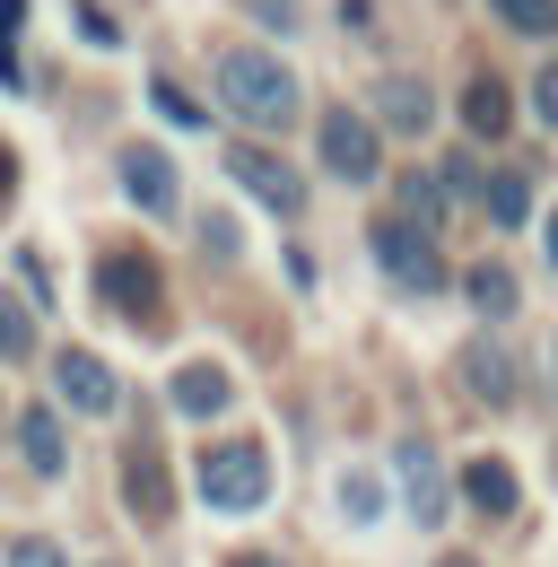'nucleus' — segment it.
<instances>
[{"label":"nucleus","instance_id":"obj_8","mask_svg":"<svg viewBox=\"0 0 558 567\" xmlns=\"http://www.w3.org/2000/svg\"><path fill=\"white\" fill-rule=\"evenodd\" d=\"M123 193H132L148 218H166V210H175V157L148 148V141H132V148H123Z\"/></svg>","mask_w":558,"mask_h":567},{"label":"nucleus","instance_id":"obj_3","mask_svg":"<svg viewBox=\"0 0 558 567\" xmlns=\"http://www.w3.org/2000/svg\"><path fill=\"white\" fill-rule=\"evenodd\" d=\"M375 262H384V280L402 288V297H436V288H445V254H436V236L411 227V218H384V227H375Z\"/></svg>","mask_w":558,"mask_h":567},{"label":"nucleus","instance_id":"obj_29","mask_svg":"<svg viewBox=\"0 0 558 567\" xmlns=\"http://www.w3.org/2000/svg\"><path fill=\"white\" fill-rule=\"evenodd\" d=\"M18 18H27V0H0V35H9V27H18Z\"/></svg>","mask_w":558,"mask_h":567},{"label":"nucleus","instance_id":"obj_25","mask_svg":"<svg viewBox=\"0 0 558 567\" xmlns=\"http://www.w3.org/2000/svg\"><path fill=\"white\" fill-rule=\"evenodd\" d=\"M157 114H166V123H202V105H193L184 87H157Z\"/></svg>","mask_w":558,"mask_h":567},{"label":"nucleus","instance_id":"obj_4","mask_svg":"<svg viewBox=\"0 0 558 567\" xmlns=\"http://www.w3.org/2000/svg\"><path fill=\"white\" fill-rule=\"evenodd\" d=\"M314 141H323V166H332L341 184H375V175H384V141H375V123L349 114V105H332V114L314 123Z\"/></svg>","mask_w":558,"mask_h":567},{"label":"nucleus","instance_id":"obj_15","mask_svg":"<svg viewBox=\"0 0 558 567\" xmlns=\"http://www.w3.org/2000/svg\"><path fill=\"white\" fill-rule=\"evenodd\" d=\"M480 210L497 218V227H524V218H533V184H524L515 166H488L480 175Z\"/></svg>","mask_w":558,"mask_h":567},{"label":"nucleus","instance_id":"obj_28","mask_svg":"<svg viewBox=\"0 0 558 567\" xmlns=\"http://www.w3.org/2000/svg\"><path fill=\"white\" fill-rule=\"evenodd\" d=\"M227 567H279V559H271V550H236Z\"/></svg>","mask_w":558,"mask_h":567},{"label":"nucleus","instance_id":"obj_10","mask_svg":"<svg viewBox=\"0 0 558 567\" xmlns=\"http://www.w3.org/2000/svg\"><path fill=\"white\" fill-rule=\"evenodd\" d=\"M375 123H384V132H427V123H436V96H427V79H411V71L375 79Z\"/></svg>","mask_w":558,"mask_h":567},{"label":"nucleus","instance_id":"obj_16","mask_svg":"<svg viewBox=\"0 0 558 567\" xmlns=\"http://www.w3.org/2000/svg\"><path fill=\"white\" fill-rule=\"evenodd\" d=\"M463 384H472L480 402H515V358L497 350V341H480V350H463Z\"/></svg>","mask_w":558,"mask_h":567},{"label":"nucleus","instance_id":"obj_5","mask_svg":"<svg viewBox=\"0 0 558 567\" xmlns=\"http://www.w3.org/2000/svg\"><path fill=\"white\" fill-rule=\"evenodd\" d=\"M227 175H236V184H245V193H254L262 210H279V218H297V210H306V175H297L288 157H271V148L236 141V148H227Z\"/></svg>","mask_w":558,"mask_h":567},{"label":"nucleus","instance_id":"obj_14","mask_svg":"<svg viewBox=\"0 0 558 567\" xmlns=\"http://www.w3.org/2000/svg\"><path fill=\"white\" fill-rule=\"evenodd\" d=\"M463 123H472V132H480V141H497V132H506V123H515V96H506V79H472V87H463Z\"/></svg>","mask_w":558,"mask_h":567},{"label":"nucleus","instance_id":"obj_12","mask_svg":"<svg viewBox=\"0 0 558 567\" xmlns=\"http://www.w3.org/2000/svg\"><path fill=\"white\" fill-rule=\"evenodd\" d=\"M175 411H184V420H218V411H227V367H209V358L175 367Z\"/></svg>","mask_w":558,"mask_h":567},{"label":"nucleus","instance_id":"obj_27","mask_svg":"<svg viewBox=\"0 0 558 567\" xmlns=\"http://www.w3.org/2000/svg\"><path fill=\"white\" fill-rule=\"evenodd\" d=\"M9 193H18V157L0 148V202H9Z\"/></svg>","mask_w":558,"mask_h":567},{"label":"nucleus","instance_id":"obj_18","mask_svg":"<svg viewBox=\"0 0 558 567\" xmlns=\"http://www.w3.org/2000/svg\"><path fill=\"white\" fill-rule=\"evenodd\" d=\"M472 306H480V323H506V315H515V271H506V262H480V271H472Z\"/></svg>","mask_w":558,"mask_h":567},{"label":"nucleus","instance_id":"obj_11","mask_svg":"<svg viewBox=\"0 0 558 567\" xmlns=\"http://www.w3.org/2000/svg\"><path fill=\"white\" fill-rule=\"evenodd\" d=\"M123 506L140 524H166V454L157 445H132L123 454Z\"/></svg>","mask_w":558,"mask_h":567},{"label":"nucleus","instance_id":"obj_21","mask_svg":"<svg viewBox=\"0 0 558 567\" xmlns=\"http://www.w3.org/2000/svg\"><path fill=\"white\" fill-rule=\"evenodd\" d=\"M0 358H35V323H27V306L0 288Z\"/></svg>","mask_w":558,"mask_h":567},{"label":"nucleus","instance_id":"obj_1","mask_svg":"<svg viewBox=\"0 0 558 567\" xmlns=\"http://www.w3.org/2000/svg\"><path fill=\"white\" fill-rule=\"evenodd\" d=\"M218 105L245 123V132H288L297 123V79L279 71V53H254V44H236V53H218Z\"/></svg>","mask_w":558,"mask_h":567},{"label":"nucleus","instance_id":"obj_19","mask_svg":"<svg viewBox=\"0 0 558 567\" xmlns=\"http://www.w3.org/2000/svg\"><path fill=\"white\" fill-rule=\"evenodd\" d=\"M402 210H411V227H445V175H402Z\"/></svg>","mask_w":558,"mask_h":567},{"label":"nucleus","instance_id":"obj_24","mask_svg":"<svg viewBox=\"0 0 558 567\" xmlns=\"http://www.w3.org/2000/svg\"><path fill=\"white\" fill-rule=\"evenodd\" d=\"M533 114H541V123H550V132H558V62H550V71H541V79H533Z\"/></svg>","mask_w":558,"mask_h":567},{"label":"nucleus","instance_id":"obj_7","mask_svg":"<svg viewBox=\"0 0 558 567\" xmlns=\"http://www.w3.org/2000/svg\"><path fill=\"white\" fill-rule=\"evenodd\" d=\"M53 393H62L70 411H87V420H105L114 402H123V384H114V367L96 350H62L53 358Z\"/></svg>","mask_w":558,"mask_h":567},{"label":"nucleus","instance_id":"obj_17","mask_svg":"<svg viewBox=\"0 0 558 567\" xmlns=\"http://www.w3.org/2000/svg\"><path fill=\"white\" fill-rule=\"evenodd\" d=\"M18 445H27V463H35L44 481H53V472L70 463V445H62V420H53V411H18Z\"/></svg>","mask_w":558,"mask_h":567},{"label":"nucleus","instance_id":"obj_20","mask_svg":"<svg viewBox=\"0 0 558 567\" xmlns=\"http://www.w3.org/2000/svg\"><path fill=\"white\" fill-rule=\"evenodd\" d=\"M515 35H558V0H488Z\"/></svg>","mask_w":558,"mask_h":567},{"label":"nucleus","instance_id":"obj_13","mask_svg":"<svg viewBox=\"0 0 558 567\" xmlns=\"http://www.w3.org/2000/svg\"><path fill=\"white\" fill-rule=\"evenodd\" d=\"M463 497L480 506L488 524H497V515H515V463H497V454H480V463L463 472Z\"/></svg>","mask_w":558,"mask_h":567},{"label":"nucleus","instance_id":"obj_26","mask_svg":"<svg viewBox=\"0 0 558 567\" xmlns=\"http://www.w3.org/2000/svg\"><path fill=\"white\" fill-rule=\"evenodd\" d=\"M18 79L27 71H18V53H9V35H0V87H18Z\"/></svg>","mask_w":558,"mask_h":567},{"label":"nucleus","instance_id":"obj_30","mask_svg":"<svg viewBox=\"0 0 558 567\" xmlns=\"http://www.w3.org/2000/svg\"><path fill=\"white\" fill-rule=\"evenodd\" d=\"M550 271H558V218H550Z\"/></svg>","mask_w":558,"mask_h":567},{"label":"nucleus","instance_id":"obj_6","mask_svg":"<svg viewBox=\"0 0 558 567\" xmlns=\"http://www.w3.org/2000/svg\"><path fill=\"white\" fill-rule=\"evenodd\" d=\"M96 288H105V306H114L123 323H157V306H166L157 262H140V254H105V262H96Z\"/></svg>","mask_w":558,"mask_h":567},{"label":"nucleus","instance_id":"obj_31","mask_svg":"<svg viewBox=\"0 0 558 567\" xmlns=\"http://www.w3.org/2000/svg\"><path fill=\"white\" fill-rule=\"evenodd\" d=\"M436 567H480V559H436Z\"/></svg>","mask_w":558,"mask_h":567},{"label":"nucleus","instance_id":"obj_22","mask_svg":"<svg viewBox=\"0 0 558 567\" xmlns=\"http://www.w3.org/2000/svg\"><path fill=\"white\" fill-rule=\"evenodd\" d=\"M341 515H349V524H375V481H366V472H349V481H341Z\"/></svg>","mask_w":558,"mask_h":567},{"label":"nucleus","instance_id":"obj_9","mask_svg":"<svg viewBox=\"0 0 558 567\" xmlns=\"http://www.w3.org/2000/svg\"><path fill=\"white\" fill-rule=\"evenodd\" d=\"M393 463H402V497H411V515H418V524H445V463H436V445L411 436Z\"/></svg>","mask_w":558,"mask_h":567},{"label":"nucleus","instance_id":"obj_23","mask_svg":"<svg viewBox=\"0 0 558 567\" xmlns=\"http://www.w3.org/2000/svg\"><path fill=\"white\" fill-rule=\"evenodd\" d=\"M9 567H70V550H62V542H44V533H27V542L9 550Z\"/></svg>","mask_w":558,"mask_h":567},{"label":"nucleus","instance_id":"obj_2","mask_svg":"<svg viewBox=\"0 0 558 567\" xmlns=\"http://www.w3.org/2000/svg\"><path fill=\"white\" fill-rule=\"evenodd\" d=\"M193 489H202V506H218V515H254V506L271 497V454H262L254 436H218V445L193 454Z\"/></svg>","mask_w":558,"mask_h":567}]
</instances>
